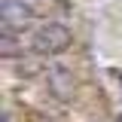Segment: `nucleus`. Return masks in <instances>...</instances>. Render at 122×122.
Instances as JSON below:
<instances>
[{"label":"nucleus","instance_id":"obj_1","mask_svg":"<svg viewBox=\"0 0 122 122\" xmlns=\"http://www.w3.org/2000/svg\"><path fill=\"white\" fill-rule=\"evenodd\" d=\"M70 40H73L70 28H64L58 21H46L30 34V49L40 52V55H58L70 46Z\"/></svg>","mask_w":122,"mask_h":122},{"label":"nucleus","instance_id":"obj_2","mask_svg":"<svg viewBox=\"0 0 122 122\" xmlns=\"http://www.w3.org/2000/svg\"><path fill=\"white\" fill-rule=\"evenodd\" d=\"M46 89L52 92L58 101H70L76 95V76L67 70V67H52L46 73Z\"/></svg>","mask_w":122,"mask_h":122},{"label":"nucleus","instance_id":"obj_3","mask_svg":"<svg viewBox=\"0 0 122 122\" xmlns=\"http://www.w3.org/2000/svg\"><path fill=\"white\" fill-rule=\"evenodd\" d=\"M34 9H30L25 0H3V6H0V18H3V37L6 34H12L18 25L25 28V21H28Z\"/></svg>","mask_w":122,"mask_h":122}]
</instances>
